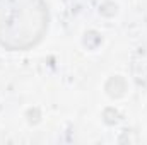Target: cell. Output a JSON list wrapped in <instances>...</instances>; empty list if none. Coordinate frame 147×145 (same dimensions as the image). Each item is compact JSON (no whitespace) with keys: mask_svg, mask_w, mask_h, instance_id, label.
I'll return each mask as SVG.
<instances>
[{"mask_svg":"<svg viewBox=\"0 0 147 145\" xmlns=\"http://www.w3.org/2000/svg\"><path fill=\"white\" fill-rule=\"evenodd\" d=\"M48 10L43 0H0V44L28 50L43 38Z\"/></svg>","mask_w":147,"mask_h":145,"instance_id":"1","label":"cell"}]
</instances>
